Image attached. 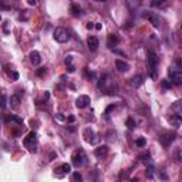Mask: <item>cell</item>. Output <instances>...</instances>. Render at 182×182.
I'll use <instances>...</instances> for the list:
<instances>
[{
  "mask_svg": "<svg viewBox=\"0 0 182 182\" xmlns=\"http://www.w3.org/2000/svg\"><path fill=\"white\" fill-rule=\"evenodd\" d=\"M23 144H24V147L30 152H37V134H36V133H30L24 138Z\"/></svg>",
  "mask_w": 182,
  "mask_h": 182,
  "instance_id": "obj_1",
  "label": "cell"
},
{
  "mask_svg": "<svg viewBox=\"0 0 182 182\" xmlns=\"http://www.w3.org/2000/svg\"><path fill=\"white\" fill-rule=\"evenodd\" d=\"M71 159H73V165H74V167H77V168L83 167L84 164H86V161H87V155H86V152H84V149L78 148L77 151L73 154Z\"/></svg>",
  "mask_w": 182,
  "mask_h": 182,
  "instance_id": "obj_2",
  "label": "cell"
},
{
  "mask_svg": "<svg viewBox=\"0 0 182 182\" xmlns=\"http://www.w3.org/2000/svg\"><path fill=\"white\" fill-rule=\"evenodd\" d=\"M53 37L57 43H65V41L70 40V33L65 30L64 27H57L53 33Z\"/></svg>",
  "mask_w": 182,
  "mask_h": 182,
  "instance_id": "obj_3",
  "label": "cell"
},
{
  "mask_svg": "<svg viewBox=\"0 0 182 182\" xmlns=\"http://www.w3.org/2000/svg\"><path fill=\"white\" fill-rule=\"evenodd\" d=\"M147 65H148V70L151 71V75L155 77L157 75V65H158V57L154 51H149L148 56H147Z\"/></svg>",
  "mask_w": 182,
  "mask_h": 182,
  "instance_id": "obj_4",
  "label": "cell"
},
{
  "mask_svg": "<svg viewBox=\"0 0 182 182\" xmlns=\"http://www.w3.org/2000/svg\"><path fill=\"white\" fill-rule=\"evenodd\" d=\"M142 16H144V19L149 20V23H152L154 27H159L161 23H159V17H158L157 14H154V13H151V12H144Z\"/></svg>",
  "mask_w": 182,
  "mask_h": 182,
  "instance_id": "obj_5",
  "label": "cell"
},
{
  "mask_svg": "<svg viewBox=\"0 0 182 182\" xmlns=\"http://www.w3.org/2000/svg\"><path fill=\"white\" fill-rule=\"evenodd\" d=\"M94 155H96L98 159H104L105 157L108 155V147L107 145H100L94 149Z\"/></svg>",
  "mask_w": 182,
  "mask_h": 182,
  "instance_id": "obj_6",
  "label": "cell"
},
{
  "mask_svg": "<svg viewBox=\"0 0 182 182\" xmlns=\"http://www.w3.org/2000/svg\"><path fill=\"white\" fill-rule=\"evenodd\" d=\"M87 46H88L90 51H96L100 46V40L96 36H91V37H88V40H87Z\"/></svg>",
  "mask_w": 182,
  "mask_h": 182,
  "instance_id": "obj_7",
  "label": "cell"
},
{
  "mask_svg": "<svg viewBox=\"0 0 182 182\" xmlns=\"http://www.w3.org/2000/svg\"><path fill=\"white\" fill-rule=\"evenodd\" d=\"M90 97L88 96H80L77 100H75V105H77V108H86L88 107L90 104Z\"/></svg>",
  "mask_w": 182,
  "mask_h": 182,
  "instance_id": "obj_8",
  "label": "cell"
},
{
  "mask_svg": "<svg viewBox=\"0 0 182 182\" xmlns=\"http://www.w3.org/2000/svg\"><path fill=\"white\" fill-rule=\"evenodd\" d=\"M84 137H86L87 142H90V144H94V142H97V139H98L91 128H87V130L84 131Z\"/></svg>",
  "mask_w": 182,
  "mask_h": 182,
  "instance_id": "obj_9",
  "label": "cell"
},
{
  "mask_svg": "<svg viewBox=\"0 0 182 182\" xmlns=\"http://www.w3.org/2000/svg\"><path fill=\"white\" fill-rule=\"evenodd\" d=\"M171 83L175 86H182V73H179V71L171 73Z\"/></svg>",
  "mask_w": 182,
  "mask_h": 182,
  "instance_id": "obj_10",
  "label": "cell"
},
{
  "mask_svg": "<svg viewBox=\"0 0 182 182\" xmlns=\"http://www.w3.org/2000/svg\"><path fill=\"white\" fill-rule=\"evenodd\" d=\"M120 43V39H118L117 34H110L107 39V46L110 47V49H114L117 44Z\"/></svg>",
  "mask_w": 182,
  "mask_h": 182,
  "instance_id": "obj_11",
  "label": "cell"
},
{
  "mask_svg": "<svg viewBox=\"0 0 182 182\" xmlns=\"http://www.w3.org/2000/svg\"><path fill=\"white\" fill-rule=\"evenodd\" d=\"M175 139V134H167V135H164L159 138L161 144L164 145V147H169V144Z\"/></svg>",
  "mask_w": 182,
  "mask_h": 182,
  "instance_id": "obj_12",
  "label": "cell"
},
{
  "mask_svg": "<svg viewBox=\"0 0 182 182\" xmlns=\"http://www.w3.org/2000/svg\"><path fill=\"white\" fill-rule=\"evenodd\" d=\"M169 122H171V125H174L175 128L181 127L182 125V115H179V114L171 115V117H169Z\"/></svg>",
  "mask_w": 182,
  "mask_h": 182,
  "instance_id": "obj_13",
  "label": "cell"
},
{
  "mask_svg": "<svg viewBox=\"0 0 182 182\" xmlns=\"http://www.w3.org/2000/svg\"><path fill=\"white\" fill-rule=\"evenodd\" d=\"M144 83V77H142L141 74H137L133 77V80H131V87L133 88H138V87H141V84Z\"/></svg>",
  "mask_w": 182,
  "mask_h": 182,
  "instance_id": "obj_14",
  "label": "cell"
},
{
  "mask_svg": "<svg viewBox=\"0 0 182 182\" xmlns=\"http://www.w3.org/2000/svg\"><path fill=\"white\" fill-rule=\"evenodd\" d=\"M54 171H56V174L59 172L60 176H61L63 174H70L71 172V165L70 164H61V165H60L59 168H56Z\"/></svg>",
  "mask_w": 182,
  "mask_h": 182,
  "instance_id": "obj_15",
  "label": "cell"
},
{
  "mask_svg": "<svg viewBox=\"0 0 182 182\" xmlns=\"http://www.w3.org/2000/svg\"><path fill=\"white\" fill-rule=\"evenodd\" d=\"M115 68H117L120 73H125V71H128L130 65L127 64L125 61H122V60H115Z\"/></svg>",
  "mask_w": 182,
  "mask_h": 182,
  "instance_id": "obj_16",
  "label": "cell"
},
{
  "mask_svg": "<svg viewBox=\"0 0 182 182\" xmlns=\"http://www.w3.org/2000/svg\"><path fill=\"white\" fill-rule=\"evenodd\" d=\"M30 61H31V64H34V65L40 64V63H41L40 53H39V51H31L30 53Z\"/></svg>",
  "mask_w": 182,
  "mask_h": 182,
  "instance_id": "obj_17",
  "label": "cell"
},
{
  "mask_svg": "<svg viewBox=\"0 0 182 182\" xmlns=\"http://www.w3.org/2000/svg\"><path fill=\"white\" fill-rule=\"evenodd\" d=\"M81 7L77 3H71V14L73 16H81Z\"/></svg>",
  "mask_w": 182,
  "mask_h": 182,
  "instance_id": "obj_18",
  "label": "cell"
},
{
  "mask_svg": "<svg viewBox=\"0 0 182 182\" xmlns=\"http://www.w3.org/2000/svg\"><path fill=\"white\" fill-rule=\"evenodd\" d=\"M10 104H12V107H19V104H20V97L16 96V94H13V96L10 97Z\"/></svg>",
  "mask_w": 182,
  "mask_h": 182,
  "instance_id": "obj_19",
  "label": "cell"
},
{
  "mask_svg": "<svg viewBox=\"0 0 182 182\" xmlns=\"http://www.w3.org/2000/svg\"><path fill=\"white\" fill-rule=\"evenodd\" d=\"M71 182H83V176L80 172H74L71 176Z\"/></svg>",
  "mask_w": 182,
  "mask_h": 182,
  "instance_id": "obj_20",
  "label": "cell"
},
{
  "mask_svg": "<svg viewBox=\"0 0 182 182\" xmlns=\"http://www.w3.org/2000/svg\"><path fill=\"white\" fill-rule=\"evenodd\" d=\"M145 174H147V176L151 179L152 176H154V167H152V165H148V167H147V169H145Z\"/></svg>",
  "mask_w": 182,
  "mask_h": 182,
  "instance_id": "obj_21",
  "label": "cell"
},
{
  "mask_svg": "<svg viewBox=\"0 0 182 182\" xmlns=\"http://www.w3.org/2000/svg\"><path fill=\"white\" fill-rule=\"evenodd\" d=\"M145 144H147V141H145V138H137L135 141V145L138 147V148H144Z\"/></svg>",
  "mask_w": 182,
  "mask_h": 182,
  "instance_id": "obj_22",
  "label": "cell"
},
{
  "mask_svg": "<svg viewBox=\"0 0 182 182\" xmlns=\"http://www.w3.org/2000/svg\"><path fill=\"white\" fill-rule=\"evenodd\" d=\"M9 120H10V121H13V122H16L17 125H22V124H23V120H22V118L16 117V115H10Z\"/></svg>",
  "mask_w": 182,
  "mask_h": 182,
  "instance_id": "obj_23",
  "label": "cell"
},
{
  "mask_svg": "<svg viewBox=\"0 0 182 182\" xmlns=\"http://www.w3.org/2000/svg\"><path fill=\"white\" fill-rule=\"evenodd\" d=\"M135 121L133 120V118H127V127H128V128H130V130H134V128H135Z\"/></svg>",
  "mask_w": 182,
  "mask_h": 182,
  "instance_id": "obj_24",
  "label": "cell"
},
{
  "mask_svg": "<svg viewBox=\"0 0 182 182\" xmlns=\"http://www.w3.org/2000/svg\"><path fill=\"white\" fill-rule=\"evenodd\" d=\"M107 78H108V75H102V77L100 78V81H98V88H100V90H102L104 84L107 83Z\"/></svg>",
  "mask_w": 182,
  "mask_h": 182,
  "instance_id": "obj_25",
  "label": "cell"
},
{
  "mask_svg": "<svg viewBox=\"0 0 182 182\" xmlns=\"http://www.w3.org/2000/svg\"><path fill=\"white\" fill-rule=\"evenodd\" d=\"M149 158H151L149 152H144V154H141V155L138 157V159H139V161H148Z\"/></svg>",
  "mask_w": 182,
  "mask_h": 182,
  "instance_id": "obj_26",
  "label": "cell"
},
{
  "mask_svg": "<svg viewBox=\"0 0 182 182\" xmlns=\"http://www.w3.org/2000/svg\"><path fill=\"white\" fill-rule=\"evenodd\" d=\"M64 63H65V65H67V67H70V65H74V64H73V56H67V57H65Z\"/></svg>",
  "mask_w": 182,
  "mask_h": 182,
  "instance_id": "obj_27",
  "label": "cell"
},
{
  "mask_svg": "<svg viewBox=\"0 0 182 182\" xmlns=\"http://www.w3.org/2000/svg\"><path fill=\"white\" fill-rule=\"evenodd\" d=\"M9 74H10V78H13V81H17V80H19V73L12 71V73H9Z\"/></svg>",
  "mask_w": 182,
  "mask_h": 182,
  "instance_id": "obj_28",
  "label": "cell"
},
{
  "mask_svg": "<svg viewBox=\"0 0 182 182\" xmlns=\"http://www.w3.org/2000/svg\"><path fill=\"white\" fill-rule=\"evenodd\" d=\"M47 73V68L46 67H40V68H37V75H43V74H46Z\"/></svg>",
  "mask_w": 182,
  "mask_h": 182,
  "instance_id": "obj_29",
  "label": "cell"
},
{
  "mask_svg": "<svg viewBox=\"0 0 182 182\" xmlns=\"http://www.w3.org/2000/svg\"><path fill=\"white\" fill-rule=\"evenodd\" d=\"M162 87H164L165 90L171 88V83H169V81H167V80H164V81H162Z\"/></svg>",
  "mask_w": 182,
  "mask_h": 182,
  "instance_id": "obj_30",
  "label": "cell"
},
{
  "mask_svg": "<svg viewBox=\"0 0 182 182\" xmlns=\"http://www.w3.org/2000/svg\"><path fill=\"white\" fill-rule=\"evenodd\" d=\"M176 159H178V162L182 164V149H179V151L176 152Z\"/></svg>",
  "mask_w": 182,
  "mask_h": 182,
  "instance_id": "obj_31",
  "label": "cell"
},
{
  "mask_svg": "<svg viewBox=\"0 0 182 182\" xmlns=\"http://www.w3.org/2000/svg\"><path fill=\"white\" fill-rule=\"evenodd\" d=\"M114 108H115V105H108V107H107V110H105V114H110V111H112V110H114Z\"/></svg>",
  "mask_w": 182,
  "mask_h": 182,
  "instance_id": "obj_32",
  "label": "cell"
},
{
  "mask_svg": "<svg viewBox=\"0 0 182 182\" xmlns=\"http://www.w3.org/2000/svg\"><path fill=\"white\" fill-rule=\"evenodd\" d=\"M2 108H3V110L6 108V96H4V94H3V97H2Z\"/></svg>",
  "mask_w": 182,
  "mask_h": 182,
  "instance_id": "obj_33",
  "label": "cell"
},
{
  "mask_svg": "<svg viewBox=\"0 0 182 182\" xmlns=\"http://www.w3.org/2000/svg\"><path fill=\"white\" fill-rule=\"evenodd\" d=\"M152 6H164V4H165V3H164V2H152Z\"/></svg>",
  "mask_w": 182,
  "mask_h": 182,
  "instance_id": "obj_34",
  "label": "cell"
},
{
  "mask_svg": "<svg viewBox=\"0 0 182 182\" xmlns=\"http://www.w3.org/2000/svg\"><path fill=\"white\" fill-rule=\"evenodd\" d=\"M56 118H57L59 121H64V115H61V114H57Z\"/></svg>",
  "mask_w": 182,
  "mask_h": 182,
  "instance_id": "obj_35",
  "label": "cell"
},
{
  "mask_svg": "<svg viewBox=\"0 0 182 182\" xmlns=\"http://www.w3.org/2000/svg\"><path fill=\"white\" fill-rule=\"evenodd\" d=\"M96 27V24H93V23H88V24H87V29H88V30H91V29H94Z\"/></svg>",
  "mask_w": 182,
  "mask_h": 182,
  "instance_id": "obj_36",
  "label": "cell"
},
{
  "mask_svg": "<svg viewBox=\"0 0 182 182\" xmlns=\"http://www.w3.org/2000/svg\"><path fill=\"white\" fill-rule=\"evenodd\" d=\"M74 120H75V118L73 117V115H70V117L67 118V121H70V122H74Z\"/></svg>",
  "mask_w": 182,
  "mask_h": 182,
  "instance_id": "obj_37",
  "label": "cell"
},
{
  "mask_svg": "<svg viewBox=\"0 0 182 182\" xmlns=\"http://www.w3.org/2000/svg\"><path fill=\"white\" fill-rule=\"evenodd\" d=\"M87 77H88L90 80H91V78L94 77V73H87Z\"/></svg>",
  "mask_w": 182,
  "mask_h": 182,
  "instance_id": "obj_38",
  "label": "cell"
},
{
  "mask_svg": "<svg viewBox=\"0 0 182 182\" xmlns=\"http://www.w3.org/2000/svg\"><path fill=\"white\" fill-rule=\"evenodd\" d=\"M29 4H31V6H36V4H37V2H36V0H30V2H29Z\"/></svg>",
  "mask_w": 182,
  "mask_h": 182,
  "instance_id": "obj_39",
  "label": "cell"
},
{
  "mask_svg": "<svg viewBox=\"0 0 182 182\" xmlns=\"http://www.w3.org/2000/svg\"><path fill=\"white\" fill-rule=\"evenodd\" d=\"M101 27H102V26L100 24V23H97V24H96V29H97V30H101Z\"/></svg>",
  "mask_w": 182,
  "mask_h": 182,
  "instance_id": "obj_40",
  "label": "cell"
},
{
  "mask_svg": "<svg viewBox=\"0 0 182 182\" xmlns=\"http://www.w3.org/2000/svg\"><path fill=\"white\" fill-rule=\"evenodd\" d=\"M49 97H50V93H49V91H46V93H44V98H49Z\"/></svg>",
  "mask_w": 182,
  "mask_h": 182,
  "instance_id": "obj_41",
  "label": "cell"
}]
</instances>
